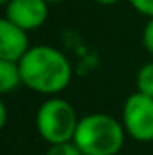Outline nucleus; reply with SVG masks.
Masks as SVG:
<instances>
[{"label": "nucleus", "instance_id": "nucleus-1", "mask_svg": "<svg viewBox=\"0 0 153 155\" xmlns=\"http://www.w3.org/2000/svg\"><path fill=\"white\" fill-rule=\"evenodd\" d=\"M24 87L36 94L58 96L72 81L69 58L50 45H34L18 61Z\"/></svg>", "mask_w": 153, "mask_h": 155}, {"label": "nucleus", "instance_id": "nucleus-2", "mask_svg": "<svg viewBox=\"0 0 153 155\" xmlns=\"http://www.w3.org/2000/svg\"><path fill=\"white\" fill-rule=\"evenodd\" d=\"M126 139L122 121L110 114L94 112L81 117L74 143L83 155H117Z\"/></svg>", "mask_w": 153, "mask_h": 155}, {"label": "nucleus", "instance_id": "nucleus-3", "mask_svg": "<svg viewBox=\"0 0 153 155\" xmlns=\"http://www.w3.org/2000/svg\"><path fill=\"white\" fill-rule=\"evenodd\" d=\"M34 123L40 137L45 143L58 144L74 139L79 117L76 114V108L67 99L50 96L38 107Z\"/></svg>", "mask_w": 153, "mask_h": 155}, {"label": "nucleus", "instance_id": "nucleus-4", "mask_svg": "<svg viewBox=\"0 0 153 155\" xmlns=\"http://www.w3.org/2000/svg\"><path fill=\"white\" fill-rule=\"evenodd\" d=\"M122 126L126 135L137 143L153 141V97L133 92L122 105Z\"/></svg>", "mask_w": 153, "mask_h": 155}, {"label": "nucleus", "instance_id": "nucleus-5", "mask_svg": "<svg viewBox=\"0 0 153 155\" xmlns=\"http://www.w3.org/2000/svg\"><path fill=\"white\" fill-rule=\"evenodd\" d=\"M49 16L47 0H11L5 4V16L25 31H34L45 24Z\"/></svg>", "mask_w": 153, "mask_h": 155}, {"label": "nucleus", "instance_id": "nucleus-6", "mask_svg": "<svg viewBox=\"0 0 153 155\" xmlns=\"http://www.w3.org/2000/svg\"><path fill=\"white\" fill-rule=\"evenodd\" d=\"M29 31L18 27L16 24L9 22L7 18L0 20V60L7 61H20L29 47Z\"/></svg>", "mask_w": 153, "mask_h": 155}, {"label": "nucleus", "instance_id": "nucleus-7", "mask_svg": "<svg viewBox=\"0 0 153 155\" xmlns=\"http://www.w3.org/2000/svg\"><path fill=\"white\" fill-rule=\"evenodd\" d=\"M20 85H24L20 65L16 61L0 60V92L7 94V92L18 88Z\"/></svg>", "mask_w": 153, "mask_h": 155}, {"label": "nucleus", "instance_id": "nucleus-8", "mask_svg": "<svg viewBox=\"0 0 153 155\" xmlns=\"http://www.w3.org/2000/svg\"><path fill=\"white\" fill-rule=\"evenodd\" d=\"M135 85H137V92H142V94L153 97V61L144 63L137 71Z\"/></svg>", "mask_w": 153, "mask_h": 155}, {"label": "nucleus", "instance_id": "nucleus-9", "mask_svg": "<svg viewBox=\"0 0 153 155\" xmlns=\"http://www.w3.org/2000/svg\"><path fill=\"white\" fill-rule=\"evenodd\" d=\"M45 155H83L81 150L77 148L74 141H67V143H58V144H49V150Z\"/></svg>", "mask_w": 153, "mask_h": 155}, {"label": "nucleus", "instance_id": "nucleus-10", "mask_svg": "<svg viewBox=\"0 0 153 155\" xmlns=\"http://www.w3.org/2000/svg\"><path fill=\"white\" fill-rule=\"evenodd\" d=\"M142 45H144V49L150 54H153V16L148 18V22L144 25V31H142Z\"/></svg>", "mask_w": 153, "mask_h": 155}, {"label": "nucleus", "instance_id": "nucleus-11", "mask_svg": "<svg viewBox=\"0 0 153 155\" xmlns=\"http://www.w3.org/2000/svg\"><path fill=\"white\" fill-rule=\"evenodd\" d=\"M132 4V7L135 11H139L141 15L151 18L153 16V0H128Z\"/></svg>", "mask_w": 153, "mask_h": 155}, {"label": "nucleus", "instance_id": "nucleus-12", "mask_svg": "<svg viewBox=\"0 0 153 155\" xmlns=\"http://www.w3.org/2000/svg\"><path fill=\"white\" fill-rule=\"evenodd\" d=\"M5 124H7V107L4 101H0V126L5 128Z\"/></svg>", "mask_w": 153, "mask_h": 155}, {"label": "nucleus", "instance_id": "nucleus-13", "mask_svg": "<svg viewBox=\"0 0 153 155\" xmlns=\"http://www.w3.org/2000/svg\"><path fill=\"white\" fill-rule=\"evenodd\" d=\"M94 2H97V4H101V5H112V4L119 2V0H94Z\"/></svg>", "mask_w": 153, "mask_h": 155}, {"label": "nucleus", "instance_id": "nucleus-14", "mask_svg": "<svg viewBox=\"0 0 153 155\" xmlns=\"http://www.w3.org/2000/svg\"><path fill=\"white\" fill-rule=\"evenodd\" d=\"M49 4H58V2H63V0H47Z\"/></svg>", "mask_w": 153, "mask_h": 155}, {"label": "nucleus", "instance_id": "nucleus-15", "mask_svg": "<svg viewBox=\"0 0 153 155\" xmlns=\"http://www.w3.org/2000/svg\"><path fill=\"white\" fill-rule=\"evenodd\" d=\"M7 2H11V0H0V4H4V5H5Z\"/></svg>", "mask_w": 153, "mask_h": 155}]
</instances>
